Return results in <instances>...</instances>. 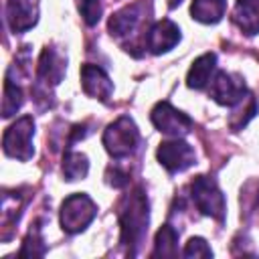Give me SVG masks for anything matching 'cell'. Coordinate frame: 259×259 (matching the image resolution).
<instances>
[{
    "label": "cell",
    "instance_id": "6da1fadb",
    "mask_svg": "<svg viewBox=\"0 0 259 259\" xmlns=\"http://www.w3.org/2000/svg\"><path fill=\"white\" fill-rule=\"evenodd\" d=\"M148 198L142 188H136L130 196H125L123 206L119 210V227H121V243L125 245L130 255H138V247L146 239L148 233Z\"/></svg>",
    "mask_w": 259,
    "mask_h": 259
},
{
    "label": "cell",
    "instance_id": "7a4b0ae2",
    "mask_svg": "<svg viewBox=\"0 0 259 259\" xmlns=\"http://www.w3.org/2000/svg\"><path fill=\"white\" fill-rule=\"evenodd\" d=\"M138 144H140V132H138L136 123L127 115L117 117L103 132V146H105V150L113 158H125V156H130L136 150Z\"/></svg>",
    "mask_w": 259,
    "mask_h": 259
},
{
    "label": "cell",
    "instance_id": "3957f363",
    "mask_svg": "<svg viewBox=\"0 0 259 259\" xmlns=\"http://www.w3.org/2000/svg\"><path fill=\"white\" fill-rule=\"evenodd\" d=\"M97 206L87 194H71L61 204V227L65 233H81L95 219Z\"/></svg>",
    "mask_w": 259,
    "mask_h": 259
},
{
    "label": "cell",
    "instance_id": "277c9868",
    "mask_svg": "<svg viewBox=\"0 0 259 259\" xmlns=\"http://www.w3.org/2000/svg\"><path fill=\"white\" fill-rule=\"evenodd\" d=\"M32 136H34V121L30 115H22L18 117L6 132L2 138V146L6 156L16 158L20 162H26L32 158L34 154V146H32Z\"/></svg>",
    "mask_w": 259,
    "mask_h": 259
},
{
    "label": "cell",
    "instance_id": "5b68a950",
    "mask_svg": "<svg viewBox=\"0 0 259 259\" xmlns=\"http://www.w3.org/2000/svg\"><path fill=\"white\" fill-rule=\"evenodd\" d=\"M190 190H192V200L202 214L212 217L217 221L225 219L227 202H225L221 188L210 176H196L190 184Z\"/></svg>",
    "mask_w": 259,
    "mask_h": 259
},
{
    "label": "cell",
    "instance_id": "8992f818",
    "mask_svg": "<svg viewBox=\"0 0 259 259\" xmlns=\"http://www.w3.org/2000/svg\"><path fill=\"white\" fill-rule=\"evenodd\" d=\"M150 117H152V123L162 134H168V136H174V138L186 136L190 132V127H192V119L186 113H182L176 107H172L168 101H160L152 109Z\"/></svg>",
    "mask_w": 259,
    "mask_h": 259
},
{
    "label": "cell",
    "instance_id": "52a82bcc",
    "mask_svg": "<svg viewBox=\"0 0 259 259\" xmlns=\"http://www.w3.org/2000/svg\"><path fill=\"white\" fill-rule=\"evenodd\" d=\"M245 93H247V87H245V83L239 75L219 71L217 77L212 79L210 97L221 105H227V107L239 105L245 99Z\"/></svg>",
    "mask_w": 259,
    "mask_h": 259
},
{
    "label": "cell",
    "instance_id": "ba28073f",
    "mask_svg": "<svg viewBox=\"0 0 259 259\" xmlns=\"http://www.w3.org/2000/svg\"><path fill=\"white\" fill-rule=\"evenodd\" d=\"M194 158H196V156H194L192 146L186 144V142L180 140V138L170 140V142H164V144H160V148H158V160H160V164H162L168 172H172V174L190 168V166L194 164Z\"/></svg>",
    "mask_w": 259,
    "mask_h": 259
},
{
    "label": "cell",
    "instance_id": "9c48e42d",
    "mask_svg": "<svg viewBox=\"0 0 259 259\" xmlns=\"http://www.w3.org/2000/svg\"><path fill=\"white\" fill-rule=\"evenodd\" d=\"M67 69V59L55 49V47H47L40 53L38 59V71H36V87H53L57 85Z\"/></svg>",
    "mask_w": 259,
    "mask_h": 259
},
{
    "label": "cell",
    "instance_id": "30bf717a",
    "mask_svg": "<svg viewBox=\"0 0 259 259\" xmlns=\"http://www.w3.org/2000/svg\"><path fill=\"white\" fill-rule=\"evenodd\" d=\"M144 18V2H134L121 10H117L115 14H111L107 28L115 38H130L136 34L140 22Z\"/></svg>",
    "mask_w": 259,
    "mask_h": 259
},
{
    "label": "cell",
    "instance_id": "8fae6325",
    "mask_svg": "<svg viewBox=\"0 0 259 259\" xmlns=\"http://www.w3.org/2000/svg\"><path fill=\"white\" fill-rule=\"evenodd\" d=\"M178 40H180V28L172 20L164 18V20L154 22L148 28L144 45H146V49H150V53L160 55V53L170 51Z\"/></svg>",
    "mask_w": 259,
    "mask_h": 259
},
{
    "label": "cell",
    "instance_id": "7c38bea8",
    "mask_svg": "<svg viewBox=\"0 0 259 259\" xmlns=\"http://www.w3.org/2000/svg\"><path fill=\"white\" fill-rule=\"evenodd\" d=\"M81 85L89 97L99 99V101H107L113 93V83L107 77V73L101 67L91 65V63L81 67Z\"/></svg>",
    "mask_w": 259,
    "mask_h": 259
},
{
    "label": "cell",
    "instance_id": "4fadbf2b",
    "mask_svg": "<svg viewBox=\"0 0 259 259\" xmlns=\"http://www.w3.org/2000/svg\"><path fill=\"white\" fill-rule=\"evenodd\" d=\"M38 14L36 0H8L6 18L14 32H24L34 26Z\"/></svg>",
    "mask_w": 259,
    "mask_h": 259
},
{
    "label": "cell",
    "instance_id": "5bb4252c",
    "mask_svg": "<svg viewBox=\"0 0 259 259\" xmlns=\"http://www.w3.org/2000/svg\"><path fill=\"white\" fill-rule=\"evenodd\" d=\"M233 22L245 34L259 32V0H237L233 10Z\"/></svg>",
    "mask_w": 259,
    "mask_h": 259
},
{
    "label": "cell",
    "instance_id": "9a60e30c",
    "mask_svg": "<svg viewBox=\"0 0 259 259\" xmlns=\"http://www.w3.org/2000/svg\"><path fill=\"white\" fill-rule=\"evenodd\" d=\"M214 63H217V55H214V53H204V55H200V57L192 63L190 71H188V77H186L188 87H192V89H204L206 83L210 81L212 71H214Z\"/></svg>",
    "mask_w": 259,
    "mask_h": 259
},
{
    "label": "cell",
    "instance_id": "2e32d148",
    "mask_svg": "<svg viewBox=\"0 0 259 259\" xmlns=\"http://www.w3.org/2000/svg\"><path fill=\"white\" fill-rule=\"evenodd\" d=\"M227 0H192L190 14L194 20L204 24H214L225 16Z\"/></svg>",
    "mask_w": 259,
    "mask_h": 259
},
{
    "label": "cell",
    "instance_id": "e0dca14e",
    "mask_svg": "<svg viewBox=\"0 0 259 259\" xmlns=\"http://www.w3.org/2000/svg\"><path fill=\"white\" fill-rule=\"evenodd\" d=\"M87 170H89L87 156L81 154V152H73V150L67 148L65 156H63V176L73 182V180L85 178L87 176Z\"/></svg>",
    "mask_w": 259,
    "mask_h": 259
},
{
    "label": "cell",
    "instance_id": "ac0fdd59",
    "mask_svg": "<svg viewBox=\"0 0 259 259\" xmlns=\"http://www.w3.org/2000/svg\"><path fill=\"white\" fill-rule=\"evenodd\" d=\"M154 255H168V257L178 255V233L172 225H164L158 231L156 245H154Z\"/></svg>",
    "mask_w": 259,
    "mask_h": 259
},
{
    "label": "cell",
    "instance_id": "d6986e66",
    "mask_svg": "<svg viewBox=\"0 0 259 259\" xmlns=\"http://www.w3.org/2000/svg\"><path fill=\"white\" fill-rule=\"evenodd\" d=\"M22 105V89L16 85V81H12V77L6 75L4 81V101H2V115L10 117L14 115Z\"/></svg>",
    "mask_w": 259,
    "mask_h": 259
},
{
    "label": "cell",
    "instance_id": "ffe728a7",
    "mask_svg": "<svg viewBox=\"0 0 259 259\" xmlns=\"http://www.w3.org/2000/svg\"><path fill=\"white\" fill-rule=\"evenodd\" d=\"M79 12L87 24H97L101 18V2L99 0H77Z\"/></svg>",
    "mask_w": 259,
    "mask_h": 259
},
{
    "label": "cell",
    "instance_id": "44dd1931",
    "mask_svg": "<svg viewBox=\"0 0 259 259\" xmlns=\"http://www.w3.org/2000/svg\"><path fill=\"white\" fill-rule=\"evenodd\" d=\"M182 255H184V257H210L212 251H210V247L206 245L204 239H200V237H192V239L186 243Z\"/></svg>",
    "mask_w": 259,
    "mask_h": 259
},
{
    "label": "cell",
    "instance_id": "7402d4cb",
    "mask_svg": "<svg viewBox=\"0 0 259 259\" xmlns=\"http://www.w3.org/2000/svg\"><path fill=\"white\" fill-rule=\"evenodd\" d=\"M180 2H182V0H168V6H170V8H174V6H176V4H180Z\"/></svg>",
    "mask_w": 259,
    "mask_h": 259
}]
</instances>
